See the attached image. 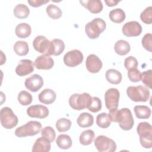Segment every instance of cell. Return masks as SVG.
<instances>
[{"label":"cell","instance_id":"cell-1","mask_svg":"<svg viewBox=\"0 0 152 152\" xmlns=\"http://www.w3.org/2000/svg\"><path fill=\"white\" fill-rule=\"evenodd\" d=\"M108 115L111 121L118 123L120 128L125 131L132 129L134 126V120L131 110L128 108H122L109 110Z\"/></svg>","mask_w":152,"mask_h":152},{"label":"cell","instance_id":"cell-2","mask_svg":"<svg viewBox=\"0 0 152 152\" xmlns=\"http://www.w3.org/2000/svg\"><path fill=\"white\" fill-rule=\"evenodd\" d=\"M140 137V141L142 147L151 148L152 147V126L146 122H140L137 128Z\"/></svg>","mask_w":152,"mask_h":152},{"label":"cell","instance_id":"cell-3","mask_svg":"<svg viewBox=\"0 0 152 152\" xmlns=\"http://www.w3.org/2000/svg\"><path fill=\"white\" fill-rule=\"evenodd\" d=\"M106 27V23L103 19L96 18L86 24L85 31L90 39H95L99 37L100 34L105 30Z\"/></svg>","mask_w":152,"mask_h":152},{"label":"cell","instance_id":"cell-4","mask_svg":"<svg viewBox=\"0 0 152 152\" xmlns=\"http://www.w3.org/2000/svg\"><path fill=\"white\" fill-rule=\"evenodd\" d=\"M92 100V97L87 93H75L69 99V106L74 110H81L88 108Z\"/></svg>","mask_w":152,"mask_h":152},{"label":"cell","instance_id":"cell-5","mask_svg":"<svg viewBox=\"0 0 152 152\" xmlns=\"http://www.w3.org/2000/svg\"><path fill=\"white\" fill-rule=\"evenodd\" d=\"M126 94L131 100L135 102H145L150 98V91L147 87L141 85L128 87Z\"/></svg>","mask_w":152,"mask_h":152},{"label":"cell","instance_id":"cell-6","mask_svg":"<svg viewBox=\"0 0 152 152\" xmlns=\"http://www.w3.org/2000/svg\"><path fill=\"white\" fill-rule=\"evenodd\" d=\"M42 124L40 122L31 121L26 124L17 128L15 131V135L18 137L34 136L40 132Z\"/></svg>","mask_w":152,"mask_h":152},{"label":"cell","instance_id":"cell-7","mask_svg":"<svg viewBox=\"0 0 152 152\" xmlns=\"http://www.w3.org/2000/svg\"><path fill=\"white\" fill-rule=\"evenodd\" d=\"M1 124L6 129H12L15 127L18 122L17 116L14 114L12 110L8 107H4L0 112Z\"/></svg>","mask_w":152,"mask_h":152},{"label":"cell","instance_id":"cell-8","mask_svg":"<svg viewBox=\"0 0 152 152\" xmlns=\"http://www.w3.org/2000/svg\"><path fill=\"white\" fill-rule=\"evenodd\" d=\"M95 147L99 152H113L116 150L115 142L104 135H99L94 140Z\"/></svg>","mask_w":152,"mask_h":152},{"label":"cell","instance_id":"cell-9","mask_svg":"<svg viewBox=\"0 0 152 152\" xmlns=\"http://www.w3.org/2000/svg\"><path fill=\"white\" fill-rule=\"evenodd\" d=\"M120 93L118 89L111 88L108 89L104 94V101L106 108L109 110L117 109L119 104Z\"/></svg>","mask_w":152,"mask_h":152},{"label":"cell","instance_id":"cell-10","mask_svg":"<svg viewBox=\"0 0 152 152\" xmlns=\"http://www.w3.org/2000/svg\"><path fill=\"white\" fill-rule=\"evenodd\" d=\"M84 59L82 52L78 49H74L66 52L64 56V62L69 67H75L82 63Z\"/></svg>","mask_w":152,"mask_h":152},{"label":"cell","instance_id":"cell-11","mask_svg":"<svg viewBox=\"0 0 152 152\" xmlns=\"http://www.w3.org/2000/svg\"><path fill=\"white\" fill-rule=\"evenodd\" d=\"M122 30L123 34L127 37H135L141 34L142 27L138 22L131 21L123 26Z\"/></svg>","mask_w":152,"mask_h":152},{"label":"cell","instance_id":"cell-12","mask_svg":"<svg viewBox=\"0 0 152 152\" xmlns=\"http://www.w3.org/2000/svg\"><path fill=\"white\" fill-rule=\"evenodd\" d=\"M33 46L38 52L49 56L50 41L46 37L42 35L36 37L33 42Z\"/></svg>","mask_w":152,"mask_h":152},{"label":"cell","instance_id":"cell-13","mask_svg":"<svg viewBox=\"0 0 152 152\" xmlns=\"http://www.w3.org/2000/svg\"><path fill=\"white\" fill-rule=\"evenodd\" d=\"M24 85L30 91L36 92L42 87L43 80L40 75L35 74L26 79Z\"/></svg>","mask_w":152,"mask_h":152},{"label":"cell","instance_id":"cell-14","mask_svg":"<svg viewBox=\"0 0 152 152\" xmlns=\"http://www.w3.org/2000/svg\"><path fill=\"white\" fill-rule=\"evenodd\" d=\"M49 113L48 107L41 104L32 105L27 109V113L31 118L44 119L49 115Z\"/></svg>","mask_w":152,"mask_h":152},{"label":"cell","instance_id":"cell-15","mask_svg":"<svg viewBox=\"0 0 152 152\" xmlns=\"http://www.w3.org/2000/svg\"><path fill=\"white\" fill-rule=\"evenodd\" d=\"M102 62L100 58L94 54L89 55L86 61L87 69L91 73H97L102 68Z\"/></svg>","mask_w":152,"mask_h":152},{"label":"cell","instance_id":"cell-16","mask_svg":"<svg viewBox=\"0 0 152 152\" xmlns=\"http://www.w3.org/2000/svg\"><path fill=\"white\" fill-rule=\"evenodd\" d=\"M34 65L33 62L30 59H21L15 68V72L20 77L26 76L34 71Z\"/></svg>","mask_w":152,"mask_h":152},{"label":"cell","instance_id":"cell-17","mask_svg":"<svg viewBox=\"0 0 152 152\" xmlns=\"http://www.w3.org/2000/svg\"><path fill=\"white\" fill-rule=\"evenodd\" d=\"M34 65L38 69H50L54 65V61L49 56L42 55L37 57Z\"/></svg>","mask_w":152,"mask_h":152},{"label":"cell","instance_id":"cell-18","mask_svg":"<svg viewBox=\"0 0 152 152\" xmlns=\"http://www.w3.org/2000/svg\"><path fill=\"white\" fill-rule=\"evenodd\" d=\"M50 141L44 137L38 138L32 148L33 152H48L50 150Z\"/></svg>","mask_w":152,"mask_h":152},{"label":"cell","instance_id":"cell-19","mask_svg":"<svg viewBox=\"0 0 152 152\" xmlns=\"http://www.w3.org/2000/svg\"><path fill=\"white\" fill-rule=\"evenodd\" d=\"M81 4L93 14L100 12L103 10V4L100 0L80 1Z\"/></svg>","mask_w":152,"mask_h":152},{"label":"cell","instance_id":"cell-20","mask_svg":"<svg viewBox=\"0 0 152 152\" xmlns=\"http://www.w3.org/2000/svg\"><path fill=\"white\" fill-rule=\"evenodd\" d=\"M65 49V43L63 40L59 39H55L50 41V48L49 56H58L61 55Z\"/></svg>","mask_w":152,"mask_h":152},{"label":"cell","instance_id":"cell-21","mask_svg":"<svg viewBox=\"0 0 152 152\" xmlns=\"http://www.w3.org/2000/svg\"><path fill=\"white\" fill-rule=\"evenodd\" d=\"M38 98L41 103L49 104L55 102L56 98V94L53 90L46 88L39 93Z\"/></svg>","mask_w":152,"mask_h":152},{"label":"cell","instance_id":"cell-22","mask_svg":"<svg viewBox=\"0 0 152 152\" xmlns=\"http://www.w3.org/2000/svg\"><path fill=\"white\" fill-rule=\"evenodd\" d=\"M77 124L81 128H87L91 126L94 122V118L93 115L87 113H81L77 119Z\"/></svg>","mask_w":152,"mask_h":152},{"label":"cell","instance_id":"cell-23","mask_svg":"<svg viewBox=\"0 0 152 152\" xmlns=\"http://www.w3.org/2000/svg\"><path fill=\"white\" fill-rule=\"evenodd\" d=\"M15 32L18 37L24 39L30 35L31 28L28 24L26 23H21L16 26Z\"/></svg>","mask_w":152,"mask_h":152},{"label":"cell","instance_id":"cell-24","mask_svg":"<svg viewBox=\"0 0 152 152\" xmlns=\"http://www.w3.org/2000/svg\"><path fill=\"white\" fill-rule=\"evenodd\" d=\"M106 79L110 84H118L121 82L122 74L121 73L114 69H109L106 72Z\"/></svg>","mask_w":152,"mask_h":152},{"label":"cell","instance_id":"cell-25","mask_svg":"<svg viewBox=\"0 0 152 152\" xmlns=\"http://www.w3.org/2000/svg\"><path fill=\"white\" fill-rule=\"evenodd\" d=\"M115 52L119 55H125L130 51L131 47L129 43L124 40H118L114 46Z\"/></svg>","mask_w":152,"mask_h":152},{"label":"cell","instance_id":"cell-26","mask_svg":"<svg viewBox=\"0 0 152 152\" xmlns=\"http://www.w3.org/2000/svg\"><path fill=\"white\" fill-rule=\"evenodd\" d=\"M134 110L138 119H148L151 113L150 108L144 105H137L134 107Z\"/></svg>","mask_w":152,"mask_h":152},{"label":"cell","instance_id":"cell-27","mask_svg":"<svg viewBox=\"0 0 152 152\" xmlns=\"http://www.w3.org/2000/svg\"><path fill=\"white\" fill-rule=\"evenodd\" d=\"M56 143L59 148L64 150L69 148L72 144L71 137L66 134H60L56 138Z\"/></svg>","mask_w":152,"mask_h":152},{"label":"cell","instance_id":"cell-28","mask_svg":"<svg viewBox=\"0 0 152 152\" xmlns=\"http://www.w3.org/2000/svg\"><path fill=\"white\" fill-rule=\"evenodd\" d=\"M13 12L17 18L23 19L26 18L30 14V10L26 5L19 4L14 7Z\"/></svg>","mask_w":152,"mask_h":152},{"label":"cell","instance_id":"cell-29","mask_svg":"<svg viewBox=\"0 0 152 152\" xmlns=\"http://www.w3.org/2000/svg\"><path fill=\"white\" fill-rule=\"evenodd\" d=\"M110 20L115 23H121L125 19V13L121 8H115L110 11L109 14Z\"/></svg>","mask_w":152,"mask_h":152},{"label":"cell","instance_id":"cell-30","mask_svg":"<svg viewBox=\"0 0 152 152\" xmlns=\"http://www.w3.org/2000/svg\"><path fill=\"white\" fill-rule=\"evenodd\" d=\"M95 137L94 132L91 129H87L84 131L80 135L79 141L81 144L83 145H88L90 144Z\"/></svg>","mask_w":152,"mask_h":152},{"label":"cell","instance_id":"cell-31","mask_svg":"<svg viewBox=\"0 0 152 152\" xmlns=\"http://www.w3.org/2000/svg\"><path fill=\"white\" fill-rule=\"evenodd\" d=\"M14 50L19 56H25L28 52V45L25 41H17L14 45Z\"/></svg>","mask_w":152,"mask_h":152},{"label":"cell","instance_id":"cell-32","mask_svg":"<svg viewBox=\"0 0 152 152\" xmlns=\"http://www.w3.org/2000/svg\"><path fill=\"white\" fill-rule=\"evenodd\" d=\"M111 120L108 113L102 112L99 114L96 118V124L101 128H107L111 124Z\"/></svg>","mask_w":152,"mask_h":152},{"label":"cell","instance_id":"cell-33","mask_svg":"<svg viewBox=\"0 0 152 152\" xmlns=\"http://www.w3.org/2000/svg\"><path fill=\"white\" fill-rule=\"evenodd\" d=\"M46 11L48 15L52 19H59L62 14L61 10L54 4H49L46 8Z\"/></svg>","mask_w":152,"mask_h":152},{"label":"cell","instance_id":"cell-34","mask_svg":"<svg viewBox=\"0 0 152 152\" xmlns=\"http://www.w3.org/2000/svg\"><path fill=\"white\" fill-rule=\"evenodd\" d=\"M18 100L23 106H27L32 102L33 97L31 94L25 90L21 91L18 94Z\"/></svg>","mask_w":152,"mask_h":152},{"label":"cell","instance_id":"cell-35","mask_svg":"<svg viewBox=\"0 0 152 152\" xmlns=\"http://www.w3.org/2000/svg\"><path fill=\"white\" fill-rule=\"evenodd\" d=\"M71 126V122L66 118L59 119L56 122V128L59 132H63L68 131Z\"/></svg>","mask_w":152,"mask_h":152},{"label":"cell","instance_id":"cell-36","mask_svg":"<svg viewBox=\"0 0 152 152\" xmlns=\"http://www.w3.org/2000/svg\"><path fill=\"white\" fill-rule=\"evenodd\" d=\"M141 21L147 24H150L152 23V7L151 6L147 7L140 14Z\"/></svg>","mask_w":152,"mask_h":152},{"label":"cell","instance_id":"cell-37","mask_svg":"<svg viewBox=\"0 0 152 152\" xmlns=\"http://www.w3.org/2000/svg\"><path fill=\"white\" fill-rule=\"evenodd\" d=\"M141 80L150 89L152 88V71L148 69L141 74Z\"/></svg>","mask_w":152,"mask_h":152},{"label":"cell","instance_id":"cell-38","mask_svg":"<svg viewBox=\"0 0 152 152\" xmlns=\"http://www.w3.org/2000/svg\"><path fill=\"white\" fill-rule=\"evenodd\" d=\"M42 136L48 138L50 142H53L56 137V133L55 130L49 126H45L41 131Z\"/></svg>","mask_w":152,"mask_h":152},{"label":"cell","instance_id":"cell-39","mask_svg":"<svg viewBox=\"0 0 152 152\" xmlns=\"http://www.w3.org/2000/svg\"><path fill=\"white\" fill-rule=\"evenodd\" d=\"M91 112L96 113L102 109L101 100L97 97H92V100L87 108Z\"/></svg>","mask_w":152,"mask_h":152},{"label":"cell","instance_id":"cell-40","mask_svg":"<svg viewBox=\"0 0 152 152\" xmlns=\"http://www.w3.org/2000/svg\"><path fill=\"white\" fill-rule=\"evenodd\" d=\"M128 77L129 80L134 83L139 82L141 80V72L137 68H132L128 70Z\"/></svg>","mask_w":152,"mask_h":152},{"label":"cell","instance_id":"cell-41","mask_svg":"<svg viewBox=\"0 0 152 152\" xmlns=\"http://www.w3.org/2000/svg\"><path fill=\"white\" fill-rule=\"evenodd\" d=\"M142 45L145 49L151 52L152 48V35L151 33L145 34L142 39Z\"/></svg>","mask_w":152,"mask_h":152},{"label":"cell","instance_id":"cell-42","mask_svg":"<svg viewBox=\"0 0 152 152\" xmlns=\"http://www.w3.org/2000/svg\"><path fill=\"white\" fill-rule=\"evenodd\" d=\"M124 66L127 70L132 68H137L138 66V61L135 57L129 56L125 59Z\"/></svg>","mask_w":152,"mask_h":152},{"label":"cell","instance_id":"cell-43","mask_svg":"<svg viewBox=\"0 0 152 152\" xmlns=\"http://www.w3.org/2000/svg\"><path fill=\"white\" fill-rule=\"evenodd\" d=\"M28 3L33 7H39L42 6L43 4H45L49 2V1H45V0H33V1H28Z\"/></svg>","mask_w":152,"mask_h":152},{"label":"cell","instance_id":"cell-44","mask_svg":"<svg viewBox=\"0 0 152 152\" xmlns=\"http://www.w3.org/2000/svg\"><path fill=\"white\" fill-rule=\"evenodd\" d=\"M106 5L109 7H113L116 5V4L119 2V1H114V0H105L104 1Z\"/></svg>","mask_w":152,"mask_h":152}]
</instances>
